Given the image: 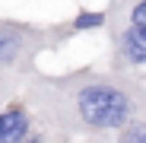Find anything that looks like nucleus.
Listing matches in <instances>:
<instances>
[{
	"mask_svg": "<svg viewBox=\"0 0 146 143\" xmlns=\"http://www.w3.org/2000/svg\"><path fill=\"white\" fill-rule=\"evenodd\" d=\"M26 99L54 137H108L130 118L146 114V83L114 70H73L60 76L35 73Z\"/></svg>",
	"mask_w": 146,
	"mask_h": 143,
	"instance_id": "nucleus-1",
	"label": "nucleus"
},
{
	"mask_svg": "<svg viewBox=\"0 0 146 143\" xmlns=\"http://www.w3.org/2000/svg\"><path fill=\"white\" fill-rule=\"evenodd\" d=\"M70 35H73V26L38 29V26H26V22H0V70L32 67L35 54L57 48Z\"/></svg>",
	"mask_w": 146,
	"mask_h": 143,
	"instance_id": "nucleus-2",
	"label": "nucleus"
},
{
	"mask_svg": "<svg viewBox=\"0 0 146 143\" xmlns=\"http://www.w3.org/2000/svg\"><path fill=\"white\" fill-rule=\"evenodd\" d=\"M111 45L117 67H146V29L111 22Z\"/></svg>",
	"mask_w": 146,
	"mask_h": 143,
	"instance_id": "nucleus-3",
	"label": "nucleus"
},
{
	"mask_svg": "<svg viewBox=\"0 0 146 143\" xmlns=\"http://www.w3.org/2000/svg\"><path fill=\"white\" fill-rule=\"evenodd\" d=\"M29 134H32V118L22 105H7L0 111V143L29 140Z\"/></svg>",
	"mask_w": 146,
	"mask_h": 143,
	"instance_id": "nucleus-4",
	"label": "nucleus"
},
{
	"mask_svg": "<svg viewBox=\"0 0 146 143\" xmlns=\"http://www.w3.org/2000/svg\"><path fill=\"white\" fill-rule=\"evenodd\" d=\"M108 19L146 29V0H114V7H111Z\"/></svg>",
	"mask_w": 146,
	"mask_h": 143,
	"instance_id": "nucleus-5",
	"label": "nucleus"
},
{
	"mask_svg": "<svg viewBox=\"0 0 146 143\" xmlns=\"http://www.w3.org/2000/svg\"><path fill=\"white\" fill-rule=\"evenodd\" d=\"M114 137H117V140H124V143H146V114L130 118V121L121 127Z\"/></svg>",
	"mask_w": 146,
	"mask_h": 143,
	"instance_id": "nucleus-6",
	"label": "nucleus"
},
{
	"mask_svg": "<svg viewBox=\"0 0 146 143\" xmlns=\"http://www.w3.org/2000/svg\"><path fill=\"white\" fill-rule=\"evenodd\" d=\"M105 22H108V13H102V10H95V13L83 10L76 19L70 22V26H73V32H89V29H102Z\"/></svg>",
	"mask_w": 146,
	"mask_h": 143,
	"instance_id": "nucleus-7",
	"label": "nucleus"
}]
</instances>
